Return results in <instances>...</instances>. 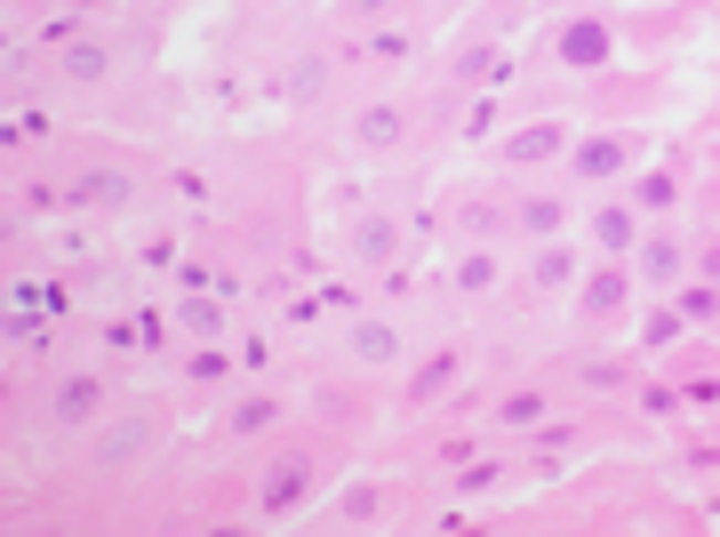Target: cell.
<instances>
[{"label": "cell", "mask_w": 720, "mask_h": 537, "mask_svg": "<svg viewBox=\"0 0 720 537\" xmlns=\"http://www.w3.org/2000/svg\"><path fill=\"white\" fill-rule=\"evenodd\" d=\"M49 417H56V425L105 417V378H56V385H49Z\"/></svg>", "instance_id": "cell-1"}, {"label": "cell", "mask_w": 720, "mask_h": 537, "mask_svg": "<svg viewBox=\"0 0 720 537\" xmlns=\"http://www.w3.org/2000/svg\"><path fill=\"white\" fill-rule=\"evenodd\" d=\"M304 482H313V465H304V450H281L272 457V474H264V514H296V497H304Z\"/></svg>", "instance_id": "cell-2"}, {"label": "cell", "mask_w": 720, "mask_h": 537, "mask_svg": "<svg viewBox=\"0 0 720 537\" xmlns=\"http://www.w3.org/2000/svg\"><path fill=\"white\" fill-rule=\"evenodd\" d=\"M553 56L568 64V73H593V64H608V24H601V17H576L561 41H553Z\"/></svg>", "instance_id": "cell-3"}, {"label": "cell", "mask_w": 720, "mask_h": 537, "mask_svg": "<svg viewBox=\"0 0 720 537\" xmlns=\"http://www.w3.org/2000/svg\"><path fill=\"white\" fill-rule=\"evenodd\" d=\"M153 442H160L153 417H121L105 442H96V465H136V457H153Z\"/></svg>", "instance_id": "cell-4"}, {"label": "cell", "mask_w": 720, "mask_h": 537, "mask_svg": "<svg viewBox=\"0 0 720 537\" xmlns=\"http://www.w3.org/2000/svg\"><path fill=\"white\" fill-rule=\"evenodd\" d=\"M457 369H465V353H457V345H449V353H432V361L417 369V385H408V410H425V401H440V393L457 385Z\"/></svg>", "instance_id": "cell-5"}, {"label": "cell", "mask_w": 720, "mask_h": 537, "mask_svg": "<svg viewBox=\"0 0 720 537\" xmlns=\"http://www.w3.org/2000/svg\"><path fill=\"white\" fill-rule=\"evenodd\" d=\"M393 249H400V225L393 217H361L353 225V257L361 265H393Z\"/></svg>", "instance_id": "cell-6"}, {"label": "cell", "mask_w": 720, "mask_h": 537, "mask_svg": "<svg viewBox=\"0 0 720 537\" xmlns=\"http://www.w3.org/2000/svg\"><path fill=\"white\" fill-rule=\"evenodd\" d=\"M353 361H368V369L400 361V329H393V321H361V329H353Z\"/></svg>", "instance_id": "cell-7"}, {"label": "cell", "mask_w": 720, "mask_h": 537, "mask_svg": "<svg viewBox=\"0 0 720 537\" xmlns=\"http://www.w3.org/2000/svg\"><path fill=\"white\" fill-rule=\"evenodd\" d=\"M568 161H576V177H616L625 169V137H585Z\"/></svg>", "instance_id": "cell-8"}, {"label": "cell", "mask_w": 720, "mask_h": 537, "mask_svg": "<svg viewBox=\"0 0 720 537\" xmlns=\"http://www.w3.org/2000/svg\"><path fill=\"white\" fill-rule=\"evenodd\" d=\"M128 193H136V185H128L121 169H88V177L73 185V200H88V209H121Z\"/></svg>", "instance_id": "cell-9"}, {"label": "cell", "mask_w": 720, "mask_h": 537, "mask_svg": "<svg viewBox=\"0 0 720 537\" xmlns=\"http://www.w3.org/2000/svg\"><path fill=\"white\" fill-rule=\"evenodd\" d=\"M353 137H361L368 153H385V145H400V105H368V113L353 121Z\"/></svg>", "instance_id": "cell-10"}, {"label": "cell", "mask_w": 720, "mask_h": 537, "mask_svg": "<svg viewBox=\"0 0 720 537\" xmlns=\"http://www.w3.org/2000/svg\"><path fill=\"white\" fill-rule=\"evenodd\" d=\"M633 257H640V273L657 281V289H672V281H680V257H689V249H680V241H640Z\"/></svg>", "instance_id": "cell-11"}, {"label": "cell", "mask_w": 720, "mask_h": 537, "mask_svg": "<svg viewBox=\"0 0 720 537\" xmlns=\"http://www.w3.org/2000/svg\"><path fill=\"white\" fill-rule=\"evenodd\" d=\"M529 273H536V289H561V281L576 273V249H561V241H553V249H536Z\"/></svg>", "instance_id": "cell-12"}, {"label": "cell", "mask_w": 720, "mask_h": 537, "mask_svg": "<svg viewBox=\"0 0 720 537\" xmlns=\"http://www.w3.org/2000/svg\"><path fill=\"white\" fill-rule=\"evenodd\" d=\"M593 233H601V249H633V217H625V209H601Z\"/></svg>", "instance_id": "cell-13"}, {"label": "cell", "mask_w": 720, "mask_h": 537, "mask_svg": "<svg viewBox=\"0 0 720 537\" xmlns=\"http://www.w3.org/2000/svg\"><path fill=\"white\" fill-rule=\"evenodd\" d=\"M633 200H640V209H672V200H680V185L657 169V177H640V185H633Z\"/></svg>", "instance_id": "cell-14"}, {"label": "cell", "mask_w": 720, "mask_h": 537, "mask_svg": "<svg viewBox=\"0 0 720 537\" xmlns=\"http://www.w3.org/2000/svg\"><path fill=\"white\" fill-rule=\"evenodd\" d=\"M64 73H73V81H105V49H96V41H81L73 56H64Z\"/></svg>", "instance_id": "cell-15"}, {"label": "cell", "mask_w": 720, "mask_h": 537, "mask_svg": "<svg viewBox=\"0 0 720 537\" xmlns=\"http://www.w3.org/2000/svg\"><path fill=\"white\" fill-rule=\"evenodd\" d=\"M177 321H185V329H192V338H217V329H225V313H217V306H209V297H192V306H185V313H177Z\"/></svg>", "instance_id": "cell-16"}, {"label": "cell", "mask_w": 720, "mask_h": 537, "mask_svg": "<svg viewBox=\"0 0 720 537\" xmlns=\"http://www.w3.org/2000/svg\"><path fill=\"white\" fill-rule=\"evenodd\" d=\"M489 281H497V257H480V249L457 257V289H489Z\"/></svg>", "instance_id": "cell-17"}, {"label": "cell", "mask_w": 720, "mask_h": 537, "mask_svg": "<svg viewBox=\"0 0 720 537\" xmlns=\"http://www.w3.org/2000/svg\"><path fill=\"white\" fill-rule=\"evenodd\" d=\"M264 425H272V401H264V393H249V401L232 410V433H264Z\"/></svg>", "instance_id": "cell-18"}, {"label": "cell", "mask_w": 720, "mask_h": 537, "mask_svg": "<svg viewBox=\"0 0 720 537\" xmlns=\"http://www.w3.org/2000/svg\"><path fill=\"white\" fill-rule=\"evenodd\" d=\"M616 297H625V281H616V273H593V281H585V306H593V313H616Z\"/></svg>", "instance_id": "cell-19"}, {"label": "cell", "mask_w": 720, "mask_h": 537, "mask_svg": "<svg viewBox=\"0 0 720 537\" xmlns=\"http://www.w3.org/2000/svg\"><path fill=\"white\" fill-rule=\"evenodd\" d=\"M497 417H504V425H536V417H544V401H536V393H504V410H497Z\"/></svg>", "instance_id": "cell-20"}, {"label": "cell", "mask_w": 720, "mask_h": 537, "mask_svg": "<svg viewBox=\"0 0 720 537\" xmlns=\"http://www.w3.org/2000/svg\"><path fill=\"white\" fill-rule=\"evenodd\" d=\"M561 137H553V128H529V137H512V161H544V153H553Z\"/></svg>", "instance_id": "cell-21"}, {"label": "cell", "mask_w": 720, "mask_h": 537, "mask_svg": "<svg viewBox=\"0 0 720 537\" xmlns=\"http://www.w3.org/2000/svg\"><path fill=\"white\" fill-rule=\"evenodd\" d=\"M289 96H321V56H296V73H289Z\"/></svg>", "instance_id": "cell-22"}, {"label": "cell", "mask_w": 720, "mask_h": 537, "mask_svg": "<svg viewBox=\"0 0 720 537\" xmlns=\"http://www.w3.org/2000/svg\"><path fill=\"white\" fill-rule=\"evenodd\" d=\"M521 225H529V233H553V225H561V200H529Z\"/></svg>", "instance_id": "cell-23"}, {"label": "cell", "mask_w": 720, "mask_h": 537, "mask_svg": "<svg viewBox=\"0 0 720 537\" xmlns=\"http://www.w3.org/2000/svg\"><path fill=\"white\" fill-rule=\"evenodd\" d=\"M640 338H648V345H672V338H680V313H657V321H640Z\"/></svg>", "instance_id": "cell-24"}, {"label": "cell", "mask_w": 720, "mask_h": 537, "mask_svg": "<svg viewBox=\"0 0 720 537\" xmlns=\"http://www.w3.org/2000/svg\"><path fill=\"white\" fill-rule=\"evenodd\" d=\"M376 514V489H345V521H368Z\"/></svg>", "instance_id": "cell-25"}]
</instances>
